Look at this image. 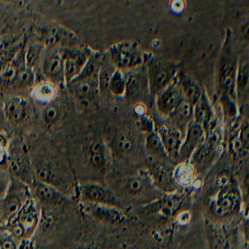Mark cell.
Listing matches in <instances>:
<instances>
[{"label": "cell", "mask_w": 249, "mask_h": 249, "mask_svg": "<svg viewBox=\"0 0 249 249\" xmlns=\"http://www.w3.org/2000/svg\"><path fill=\"white\" fill-rule=\"evenodd\" d=\"M8 170L11 177L30 186L36 179L31 159L23 146L10 148L8 155Z\"/></svg>", "instance_id": "6"}, {"label": "cell", "mask_w": 249, "mask_h": 249, "mask_svg": "<svg viewBox=\"0 0 249 249\" xmlns=\"http://www.w3.org/2000/svg\"><path fill=\"white\" fill-rule=\"evenodd\" d=\"M170 160H177L184 135L173 126L162 125L156 129Z\"/></svg>", "instance_id": "16"}, {"label": "cell", "mask_w": 249, "mask_h": 249, "mask_svg": "<svg viewBox=\"0 0 249 249\" xmlns=\"http://www.w3.org/2000/svg\"><path fill=\"white\" fill-rule=\"evenodd\" d=\"M78 249H94L92 248L89 247V246H85V247L80 248Z\"/></svg>", "instance_id": "39"}, {"label": "cell", "mask_w": 249, "mask_h": 249, "mask_svg": "<svg viewBox=\"0 0 249 249\" xmlns=\"http://www.w3.org/2000/svg\"><path fill=\"white\" fill-rule=\"evenodd\" d=\"M118 70L122 72L141 68L145 62V55L135 43L124 41L113 45L107 52Z\"/></svg>", "instance_id": "4"}, {"label": "cell", "mask_w": 249, "mask_h": 249, "mask_svg": "<svg viewBox=\"0 0 249 249\" xmlns=\"http://www.w3.org/2000/svg\"><path fill=\"white\" fill-rule=\"evenodd\" d=\"M64 59L65 86L81 73L92 52L87 48L69 47L61 49Z\"/></svg>", "instance_id": "9"}, {"label": "cell", "mask_w": 249, "mask_h": 249, "mask_svg": "<svg viewBox=\"0 0 249 249\" xmlns=\"http://www.w3.org/2000/svg\"><path fill=\"white\" fill-rule=\"evenodd\" d=\"M23 47L21 42L8 36H0V71L12 62Z\"/></svg>", "instance_id": "25"}, {"label": "cell", "mask_w": 249, "mask_h": 249, "mask_svg": "<svg viewBox=\"0 0 249 249\" xmlns=\"http://www.w3.org/2000/svg\"><path fill=\"white\" fill-rule=\"evenodd\" d=\"M126 81L124 72L116 70L109 81L108 89L115 97H121L126 93Z\"/></svg>", "instance_id": "33"}, {"label": "cell", "mask_w": 249, "mask_h": 249, "mask_svg": "<svg viewBox=\"0 0 249 249\" xmlns=\"http://www.w3.org/2000/svg\"><path fill=\"white\" fill-rule=\"evenodd\" d=\"M113 184L110 188L122 203V201L151 203L162 196L161 191L154 185L148 171L138 172L125 176L117 181H113Z\"/></svg>", "instance_id": "1"}, {"label": "cell", "mask_w": 249, "mask_h": 249, "mask_svg": "<svg viewBox=\"0 0 249 249\" xmlns=\"http://www.w3.org/2000/svg\"><path fill=\"white\" fill-rule=\"evenodd\" d=\"M102 58L100 53L92 52L81 73L66 85L71 92L83 103H90L100 92L99 72Z\"/></svg>", "instance_id": "2"}, {"label": "cell", "mask_w": 249, "mask_h": 249, "mask_svg": "<svg viewBox=\"0 0 249 249\" xmlns=\"http://www.w3.org/2000/svg\"><path fill=\"white\" fill-rule=\"evenodd\" d=\"M237 62L226 60L221 66L218 75V85L221 94H227L236 100V74Z\"/></svg>", "instance_id": "19"}, {"label": "cell", "mask_w": 249, "mask_h": 249, "mask_svg": "<svg viewBox=\"0 0 249 249\" xmlns=\"http://www.w3.org/2000/svg\"><path fill=\"white\" fill-rule=\"evenodd\" d=\"M145 149L153 160H156L158 161L170 160L166 154L161 140L156 131L147 135L146 140H145Z\"/></svg>", "instance_id": "27"}, {"label": "cell", "mask_w": 249, "mask_h": 249, "mask_svg": "<svg viewBox=\"0 0 249 249\" xmlns=\"http://www.w3.org/2000/svg\"><path fill=\"white\" fill-rule=\"evenodd\" d=\"M182 202L181 196L176 195L175 192L167 194V196H161L157 200L152 202L154 205H157L159 211L164 215H171L180 206Z\"/></svg>", "instance_id": "31"}, {"label": "cell", "mask_w": 249, "mask_h": 249, "mask_svg": "<svg viewBox=\"0 0 249 249\" xmlns=\"http://www.w3.org/2000/svg\"><path fill=\"white\" fill-rule=\"evenodd\" d=\"M214 212L220 216L232 213L240 203V196L236 191L226 190L221 192L214 201Z\"/></svg>", "instance_id": "22"}, {"label": "cell", "mask_w": 249, "mask_h": 249, "mask_svg": "<svg viewBox=\"0 0 249 249\" xmlns=\"http://www.w3.org/2000/svg\"><path fill=\"white\" fill-rule=\"evenodd\" d=\"M157 110L162 116L169 117L176 107L184 100L180 85L176 79L156 96Z\"/></svg>", "instance_id": "11"}, {"label": "cell", "mask_w": 249, "mask_h": 249, "mask_svg": "<svg viewBox=\"0 0 249 249\" xmlns=\"http://www.w3.org/2000/svg\"><path fill=\"white\" fill-rule=\"evenodd\" d=\"M35 201L46 205H60L65 201V196L60 190L54 186L36 178L29 186Z\"/></svg>", "instance_id": "14"}, {"label": "cell", "mask_w": 249, "mask_h": 249, "mask_svg": "<svg viewBox=\"0 0 249 249\" xmlns=\"http://www.w3.org/2000/svg\"><path fill=\"white\" fill-rule=\"evenodd\" d=\"M57 93V87L47 80L36 82L33 88V96L35 100L43 103H50L54 100Z\"/></svg>", "instance_id": "29"}, {"label": "cell", "mask_w": 249, "mask_h": 249, "mask_svg": "<svg viewBox=\"0 0 249 249\" xmlns=\"http://www.w3.org/2000/svg\"><path fill=\"white\" fill-rule=\"evenodd\" d=\"M60 110L56 105L49 104L43 111V119L47 124H54L60 117Z\"/></svg>", "instance_id": "35"}, {"label": "cell", "mask_w": 249, "mask_h": 249, "mask_svg": "<svg viewBox=\"0 0 249 249\" xmlns=\"http://www.w3.org/2000/svg\"><path fill=\"white\" fill-rule=\"evenodd\" d=\"M86 211L94 219L108 225H119L126 219L121 208L99 204L85 203Z\"/></svg>", "instance_id": "12"}, {"label": "cell", "mask_w": 249, "mask_h": 249, "mask_svg": "<svg viewBox=\"0 0 249 249\" xmlns=\"http://www.w3.org/2000/svg\"><path fill=\"white\" fill-rule=\"evenodd\" d=\"M30 188L22 182L11 177L6 195L1 202L2 217L9 222L14 219L30 199Z\"/></svg>", "instance_id": "5"}, {"label": "cell", "mask_w": 249, "mask_h": 249, "mask_svg": "<svg viewBox=\"0 0 249 249\" xmlns=\"http://www.w3.org/2000/svg\"><path fill=\"white\" fill-rule=\"evenodd\" d=\"M117 68L112 62L108 54L106 53L102 58L101 65L99 72V84H100V91H107L108 89L109 81L112 75L114 73Z\"/></svg>", "instance_id": "32"}, {"label": "cell", "mask_w": 249, "mask_h": 249, "mask_svg": "<svg viewBox=\"0 0 249 249\" xmlns=\"http://www.w3.org/2000/svg\"><path fill=\"white\" fill-rule=\"evenodd\" d=\"M88 162L90 168L97 177H103L108 167L107 149L104 142L94 141L88 150Z\"/></svg>", "instance_id": "18"}, {"label": "cell", "mask_w": 249, "mask_h": 249, "mask_svg": "<svg viewBox=\"0 0 249 249\" xmlns=\"http://www.w3.org/2000/svg\"><path fill=\"white\" fill-rule=\"evenodd\" d=\"M43 76L56 87L65 86L64 59L61 49H50L42 65Z\"/></svg>", "instance_id": "10"}, {"label": "cell", "mask_w": 249, "mask_h": 249, "mask_svg": "<svg viewBox=\"0 0 249 249\" xmlns=\"http://www.w3.org/2000/svg\"><path fill=\"white\" fill-rule=\"evenodd\" d=\"M169 118L173 124L172 126L185 135L187 126L193 121V106L184 99Z\"/></svg>", "instance_id": "23"}, {"label": "cell", "mask_w": 249, "mask_h": 249, "mask_svg": "<svg viewBox=\"0 0 249 249\" xmlns=\"http://www.w3.org/2000/svg\"><path fill=\"white\" fill-rule=\"evenodd\" d=\"M139 68L131 71L126 76V87L125 95L131 98L139 97L145 90H148L146 69L144 71H138Z\"/></svg>", "instance_id": "21"}, {"label": "cell", "mask_w": 249, "mask_h": 249, "mask_svg": "<svg viewBox=\"0 0 249 249\" xmlns=\"http://www.w3.org/2000/svg\"><path fill=\"white\" fill-rule=\"evenodd\" d=\"M179 73V65L165 59H154L147 65L146 74L148 90L156 97L167 88Z\"/></svg>", "instance_id": "3"}, {"label": "cell", "mask_w": 249, "mask_h": 249, "mask_svg": "<svg viewBox=\"0 0 249 249\" xmlns=\"http://www.w3.org/2000/svg\"><path fill=\"white\" fill-rule=\"evenodd\" d=\"M137 124L138 125V128L142 132L146 133L147 135L152 133V132L156 131L155 128H154V122L148 116L141 117L137 122Z\"/></svg>", "instance_id": "36"}, {"label": "cell", "mask_w": 249, "mask_h": 249, "mask_svg": "<svg viewBox=\"0 0 249 249\" xmlns=\"http://www.w3.org/2000/svg\"><path fill=\"white\" fill-rule=\"evenodd\" d=\"M43 43L40 39H36L29 41L26 46H24V62L29 69L35 71L36 65L38 64L43 53Z\"/></svg>", "instance_id": "28"}, {"label": "cell", "mask_w": 249, "mask_h": 249, "mask_svg": "<svg viewBox=\"0 0 249 249\" xmlns=\"http://www.w3.org/2000/svg\"><path fill=\"white\" fill-rule=\"evenodd\" d=\"M177 80L185 100L194 107L203 93L202 89L192 76L186 74L179 72Z\"/></svg>", "instance_id": "24"}, {"label": "cell", "mask_w": 249, "mask_h": 249, "mask_svg": "<svg viewBox=\"0 0 249 249\" xmlns=\"http://www.w3.org/2000/svg\"><path fill=\"white\" fill-rule=\"evenodd\" d=\"M249 65L248 56L240 59L237 62L236 74V93L237 96H243L249 90Z\"/></svg>", "instance_id": "30"}, {"label": "cell", "mask_w": 249, "mask_h": 249, "mask_svg": "<svg viewBox=\"0 0 249 249\" xmlns=\"http://www.w3.org/2000/svg\"><path fill=\"white\" fill-rule=\"evenodd\" d=\"M206 138V134L200 125L192 121L187 126L184 138L179 151L177 160L185 161L189 160L191 156L201 142Z\"/></svg>", "instance_id": "13"}, {"label": "cell", "mask_w": 249, "mask_h": 249, "mask_svg": "<svg viewBox=\"0 0 249 249\" xmlns=\"http://www.w3.org/2000/svg\"><path fill=\"white\" fill-rule=\"evenodd\" d=\"M0 249H17L14 238L12 237H0Z\"/></svg>", "instance_id": "37"}, {"label": "cell", "mask_w": 249, "mask_h": 249, "mask_svg": "<svg viewBox=\"0 0 249 249\" xmlns=\"http://www.w3.org/2000/svg\"><path fill=\"white\" fill-rule=\"evenodd\" d=\"M5 119L3 110V100L0 97V122H3Z\"/></svg>", "instance_id": "38"}, {"label": "cell", "mask_w": 249, "mask_h": 249, "mask_svg": "<svg viewBox=\"0 0 249 249\" xmlns=\"http://www.w3.org/2000/svg\"><path fill=\"white\" fill-rule=\"evenodd\" d=\"M193 121L203 128L207 135L211 134L215 126V116L208 96L202 93L193 107Z\"/></svg>", "instance_id": "17"}, {"label": "cell", "mask_w": 249, "mask_h": 249, "mask_svg": "<svg viewBox=\"0 0 249 249\" xmlns=\"http://www.w3.org/2000/svg\"><path fill=\"white\" fill-rule=\"evenodd\" d=\"M36 84V72L25 65L18 69L10 88L13 90H25L33 88Z\"/></svg>", "instance_id": "26"}, {"label": "cell", "mask_w": 249, "mask_h": 249, "mask_svg": "<svg viewBox=\"0 0 249 249\" xmlns=\"http://www.w3.org/2000/svg\"><path fill=\"white\" fill-rule=\"evenodd\" d=\"M114 148L120 156H126L133 148L132 140L124 134H121L116 138L114 142Z\"/></svg>", "instance_id": "34"}, {"label": "cell", "mask_w": 249, "mask_h": 249, "mask_svg": "<svg viewBox=\"0 0 249 249\" xmlns=\"http://www.w3.org/2000/svg\"><path fill=\"white\" fill-rule=\"evenodd\" d=\"M80 198L84 203L109 205L122 209L123 204L110 186L101 182L87 181L81 183L78 187Z\"/></svg>", "instance_id": "7"}, {"label": "cell", "mask_w": 249, "mask_h": 249, "mask_svg": "<svg viewBox=\"0 0 249 249\" xmlns=\"http://www.w3.org/2000/svg\"><path fill=\"white\" fill-rule=\"evenodd\" d=\"M0 184H1V176H0Z\"/></svg>", "instance_id": "40"}, {"label": "cell", "mask_w": 249, "mask_h": 249, "mask_svg": "<svg viewBox=\"0 0 249 249\" xmlns=\"http://www.w3.org/2000/svg\"><path fill=\"white\" fill-rule=\"evenodd\" d=\"M218 148L217 135H207L189 159L190 166L195 173H202L212 164L218 153Z\"/></svg>", "instance_id": "8"}, {"label": "cell", "mask_w": 249, "mask_h": 249, "mask_svg": "<svg viewBox=\"0 0 249 249\" xmlns=\"http://www.w3.org/2000/svg\"><path fill=\"white\" fill-rule=\"evenodd\" d=\"M22 227L26 237H30L37 227L39 211L36 201L30 198L14 219Z\"/></svg>", "instance_id": "20"}, {"label": "cell", "mask_w": 249, "mask_h": 249, "mask_svg": "<svg viewBox=\"0 0 249 249\" xmlns=\"http://www.w3.org/2000/svg\"><path fill=\"white\" fill-rule=\"evenodd\" d=\"M30 105L24 97L14 95L3 100L5 119L13 124L23 123L30 111Z\"/></svg>", "instance_id": "15"}]
</instances>
